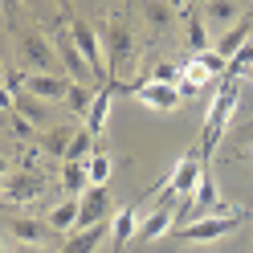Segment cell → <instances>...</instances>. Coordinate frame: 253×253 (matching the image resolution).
<instances>
[{"label":"cell","mask_w":253,"mask_h":253,"mask_svg":"<svg viewBox=\"0 0 253 253\" xmlns=\"http://www.w3.org/2000/svg\"><path fill=\"white\" fill-rule=\"evenodd\" d=\"M209 176V171H204V155L200 151H192V155H184V160L171 168V188H176L180 196H192L196 188H200V180Z\"/></svg>","instance_id":"30bf717a"},{"label":"cell","mask_w":253,"mask_h":253,"mask_svg":"<svg viewBox=\"0 0 253 253\" xmlns=\"http://www.w3.org/2000/svg\"><path fill=\"white\" fill-rule=\"evenodd\" d=\"M17 49H21V66L29 74H57V66H61L57 45L45 37V33H25Z\"/></svg>","instance_id":"277c9868"},{"label":"cell","mask_w":253,"mask_h":253,"mask_svg":"<svg viewBox=\"0 0 253 253\" xmlns=\"http://www.w3.org/2000/svg\"><path fill=\"white\" fill-rule=\"evenodd\" d=\"M110 229H115V220H106V225H90V229H74V237H70L57 253H94V249L106 241Z\"/></svg>","instance_id":"4fadbf2b"},{"label":"cell","mask_w":253,"mask_h":253,"mask_svg":"<svg viewBox=\"0 0 253 253\" xmlns=\"http://www.w3.org/2000/svg\"><path fill=\"white\" fill-rule=\"evenodd\" d=\"M135 94L143 106H151V110H160V115H168V110H180V102H184V94H180V86H164V82H131L126 86Z\"/></svg>","instance_id":"5b68a950"},{"label":"cell","mask_w":253,"mask_h":253,"mask_svg":"<svg viewBox=\"0 0 253 253\" xmlns=\"http://www.w3.org/2000/svg\"><path fill=\"white\" fill-rule=\"evenodd\" d=\"M8 253H37V245H12Z\"/></svg>","instance_id":"f546056e"},{"label":"cell","mask_w":253,"mask_h":253,"mask_svg":"<svg viewBox=\"0 0 253 253\" xmlns=\"http://www.w3.org/2000/svg\"><path fill=\"white\" fill-rule=\"evenodd\" d=\"M102 41H106V61H110V78H126L139 57V45H135V33L123 17H106L102 25Z\"/></svg>","instance_id":"7a4b0ae2"},{"label":"cell","mask_w":253,"mask_h":253,"mask_svg":"<svg viewBox=\"0 0 253 253\" xmlns=\"http://www.w3.org/2000/svg\"><path fill=\"white\" fill-rule=\"evenodd\" d=\"M70 86L74 82H70L66 74H29L25 94H33V98H41V102H66Z\"/></svg>","instance_id":"9c48e42d"},{"label":"cell","mask_w":253,"mask_h":253,"mask_svg":"<svg viewBox=\"0 0 253 253\" xmlns=\"http://www.w3.org/2000/svg\"><path fill=\"white\" fill-rule=\"evenodd\" d=\"M61 188H66V196H86L90 192V168L86 164H61Z\"/></svg>","instance_id":"ac0fdd59"},{"label":"cell","mask_w":253,"mask_h":253,"mask_svg":"<svg viewBox=\"0 0 253 253\" xmlns=\"http://www.w3.org/2000/svg\"><path fill=\"white\" fill-rule=\"evenodd\" d=\"M70 37H74V45H78V49H82L86 66L94 70V82H115V78H110L106 49H102V37L94 33V29H90L86 21H70Z\"/></svg>","instance_id":"3957f363"},{"label":"cell","mask_w":253,"mask_h":253,"mask_svg":"<svg viewBox=\"0 0 253 253\" xmlns=\"http://www.w3.org/2000/svg\"><path fill=\"white\" fill-rule=\"evenodd\" d=\"M110 98H115V82H110V86H98V98H94L90 115H86V131H90V135H102V131H106V119H110Z\"/></svg>","instance_id":"e0dca14e"},{"label":"cell","mask_w":253,"mask_h":253,"mask_svg":"<svg viewBox=\"0 0 253 253\" xmlns=\"http://www.w3.org/2000/svg\"><path fill=\"white\" fill-rule=\"evenodd\" d=\"M249 82H253V74H249Z\"/></svg>","instance_id":"d6a6232c"},{"label":"cell","mask_w":253,"mask_h":253,"mask_svg":"<svg viewBox=\"0 0 253 253\" xmlns=\"http://www.w3.org/2000/svg\"><path fill=\"white\" fill-rule=\"evenodd\" d=\"M12 110H17L21 119H29L33 126H45V119H49V102L33 98V94H21V98H17V106H12Z\"/></svg>","instance_id":"7402d4cb"},{"label":"cell","mask_w":253,"mask_h":253,"mask_svg":"<svg viewBox=\"0 0 253 253\" xmlns=\"http://www.w3.org/2000/svg\"><path fill=\"white\" fill-rule=\"evenodd\" d=\"M8 119H12L8 126H12V131H17L21 139H33V135H37V126H33V123H29V119H21V115H17V110H12V115H8Z\"/></svg>","instance_id":"83f0119b"},{"label":"cell","mask_w":253,"mask_h":253,"mask_svg":"<svg viewBox=\"0 0 253 253\" xmlns=\"http://www.w3.org/2000/svg\"><path fill=\"white\" fill-rule=\"evenodd\" d=\"M94 98H98L94 82H74V86H70V94H66V106L74 110L78 119H86V115H90V106H94Z\"/></svg>","instance_id":"d6986e66"},{"label":"cell","mask_w":253,"mask_h":253,"mask_svg":"<svg viewBox=\"0 0 253 253\" xmlns=\"http://www.w3.org/2000/svg\"><path fill=\"white\" fill-rule=\"evenodd\" d=\"M78 216H82V196H66L61 204L49 209L45 225H49L53 233H70V229H78Z\"/></svg>","instance_id":"9a60e30c"},{"label":"cell","mask_w":253,"mask_h":253,"mask_svg":"<svg viewBox=\"0 0 253 253\" xmlns=\"http://www.w3.org/2000/svg\"><path fill=\"white\" fill-rule=\"evenodd\" d=\"M25 4H29V8H41V4H45V0H25Z\"/></svg>","instance_id":"1f68e13d"},{"label":"cell","mask_w":253,"mask_h":253,"mask_svg":"<svg viewBox=\"0 0 253 253\" xmlns=\"http://www.w3.org/2000/svg\"><path fill=\"white\" fill-rule=\"evenodd\" d=\"M4 233H8L17 245H41L53 229L45 225V220H33V216H8V220H4Z\"/></svg>","instance_id":"7c38bea8"},{"label":"cell","mask_w":253,"mask_h":253,"mask_svg":"<svg viewBox=\"0 0 253 253\" xmlns=\"http://www.w3.org/2000/svg\"><path fill=\"white\" fill-rule=\"evenodd\" d=\"M53 45H57L61 70H66V78H70V82H94V70L86 66V57H82V49H78V45H74V37H70V29H57V33H53Z\"/></svg>","instance_id":"8992f818"},{"label":"cell","mask_w":253,"mask_h":253,"mask_svg":"<svg viewBox=\"0 0 253 253\" xmlns=\"http://www.w3.org/2000/svg\"><path fill=\"white\" fill-rule=\"evenodd\" d=\"M41 192H45V176H41V171H12V176H4V200L8 204L33 200Z\"/></svg>","instance_id":"8fae6325"},{"label":"cell","mask_w":253,"mask_h":253,"mask_svg":"<svg viewBox=\"0 0 253 253\" xmlns=\"http://www.w3.org/2000/svg\"><path fill=\"white\" fill-rule=\"evenodd\" d=\"M249 37H253V17H241V21L229 29V33H220V37H216V53L225 57V61H233V53L241 49Z\"/></svg>","instance_id":"2e32d148"},{"label":"cell","mask_w":253,"mask_h":253,"mask_svg":"<svg viewBox=\"0 0 253 253\" xmlns=\"http://www.w3.org/2000/svg\"><path fill=\"white\" fill-rule=\"evenodd\" d=\"M171 12H176V8H171L168 0H147V17H151L155 29H164V25L171 21Z\"/></svg>","instance_id":"4316f807"},{"label":"cell","mask_w":253,"mask_h":253,"mask_svg":"<svg viewBox=\"0 0 253 253\" xmlns=\"http://www.w3.org/2000/svg\"><path fill=\"white\" fill-rule=\"evenodd\" d=\"M90 155H94V135L86 131V126H78L74 143H70V151H66V164H90Z\"/></svg>","instance_id":"603a6c76"},{"label":"cell","mask_w":253,"mask_h":253,"mask_svg":"<svg viewBox=\"0 0 253 253\" xmlns=\"http://www.w3.org/2000/svg\"><path fill=\"white\" fill-rule=\"evenodd\" d=\"M241 74H253V37L241 45V49L233 53V61H229V74L225 78H237V82H241Z\"/></svg>","instance_id":"d4e9b609"},{"label":"cell","mask_w":253,"mask_h":253,"mask_svg":"<svg viewBox=\"0 0 253 253\" xmlns=\"http://www.w3.org/2000/svg\"><path fill=\"white\" fill-rule=\"evenodd\" d=\"M237 21H241V4H237V0H209V4H204V25L209 29L229 33Z\"/></svg>","instance_id":"5bb4252c"},{"label":"cell","mask_w":253,"mask_h":253,"mask_svg":"<svg viewBox=\"0 0 253 253\" xmlns=\"http://www.w3.org/2000/svg\"><path fill=\"white\" fill-rule=\"evenodd\" d=\"M237 78H220V86H216V98L209 106V119H204V131H200V155H209L216 143H220V135H225V126H229V115L237 110Z\"/></svg>","instance_id":"6da1fadb"},{"label":"cell","mask_w":253,"mask_h":253,"mask_svg":"<svg viewBox=\"0 0 253 253\" xmlns=\"http://www.w3.org/2000/svg\"><path fill=\"white\" fill-rule=\"evenodd\" d=\"M21 4H25V0H4V21H8V25L17 21V12H21Z\"/></svg>","instance_id":"f1b7e54d"},{"label":"cell","mask_w":253,"mask_h":253,"mask_svg":"<svg viewBox=\"0 0 253 253\" xmlns=\"http://www.w3.org/2000/svg\"><path fill=\"white\" fill-rule=\"evenodd\" d=\"M237 225H241V216H204V220H196V225H184V229H176V237L180 241H196V245H204V241H220V237H229Z\"/></svg>","instance_id":"52a82bcc"},{"label":"cell","mask_w":253,"mask_h":253,"mask_svg":"<svg viewBox=\"0 0 253 253\" xmlns=\"http://www.w3.org/2000/svg\"><path fill=\"white\" fill-rule=\"evenodd\" d=\"M53 4H57L61 12H70V0H53Z\"/></svg>","instance_id":"4dcf8cb0"},{"label":"cell","mask_w":253,"mask_h":253,"mask_svg":"<svg viewBox=\"0 0 253 253\" xmlns=\"http://www.w3.org/2000/svg\"><path fill=\"white\" fill-rule=\"evenodd\" d=\"M188 49H192L196 57L200 53H209V25H204V17H188Z\"/></svg>","instance_id":"cb8c5ba5"},{"label":"cell","mask_w":253,"mask_h":253,"mask_svg":"<svg viewBox=\"0 0 253 253\" xmlns=\"http://www.w3.org/2000/svg\"><path fill=\"white\" fill-rule=\"evenodd\" d=\"M74 135H78V126H53V131H45V135H41L45 155H61V160H66V151H70V143H74Z\"/></svg>","instance_id":"ffe728a7"},{"label":"cell","mask_w":253,"mask_h":253,"mask_svg":"<svg viewBox=\"0 0 253 253\" xmlns=\"http://www.w3.org/2000/svg\"><path fill=\"white\" fill-rule=\"evenodd\" d=\"M139 220L143 216H139L135 209H119L115 212V249H126V241L139 233Z\"/></svg>","instance_id":"44dd1931"},{"label":"cell","mask_w":253,"mask_h":253,"mask_svg":"<svg viewBox=\"0 0 253 253\" xmlns=\"http://www.w3.org/2000/svg\"><path fill=\"white\" fill-rule=\"evenodd\" d=\"M86 168H90V184H106V180H110V171H115V164H110V155H106V151H94Z\"/></svg>","instance_id":"484cf974"},{"label":"cell","mask_w":253,"mask_h":253,"mask_svg":"<svg viewBox=\"0 0 253 253\" xmlns=\"http://www.w3.org/2000/svg\"><path fill=\"white\" fill-rule=\"evenodd\" d=\"M115 204H110V192L106 184H94L90 192L82 196V216H78V229H90V225H106V220H115Z\"/></svg>","instance_id":"ba28073f"}]
</instances>
